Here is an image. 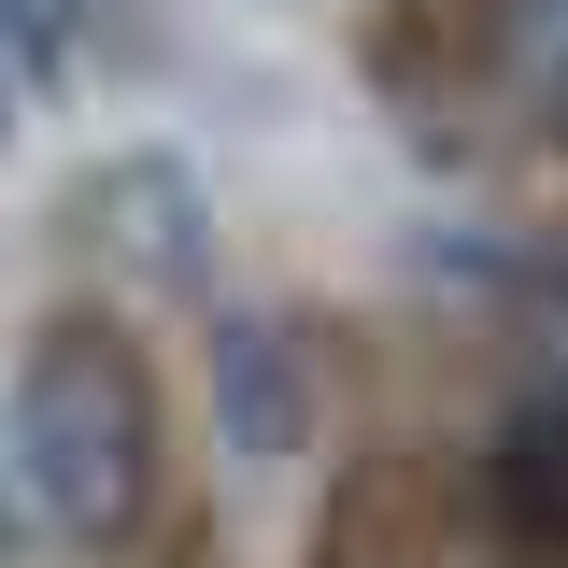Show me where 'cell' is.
<instances>
[{"label": "cell", "instance_id": "cell-2", "mask_svg": "<svg viewBox=\"0 0 568 568\" xmlns=\"http://www.w3.org/2000/svg\"><path fill=\"white\" fill-rule=\"evenodd\" d=\"M484 511L511 555L568 568V384H540V398H511L484 440Z\"/></svg>", "mask_w": 568, "mask_h": 568}, {"label": "cell", "instance_id": "cell-1", "mask_svg": "<svg viewBox=\"0 0 568 568\" xmlns=\"http://www.w3.org/2000/svg\"><path fill=\"white\" fill-rule=\"evenodd\" d=\"M0 455H14L0 497H29L71 555L142 540V511H156V369L114 313H43L29 327L14 384H0Z\"/></svg>", "mask_w": 568, "mask_h": 568}, {"label": "cell", "instance_id": "cell-6", "mask_svg": "<svg viewBox=\"0 0 568 568\" xmlns=\"http://www.w3.org/2000/svg\"><path fill=\"white\" fill-rule=\"evenodd\" d=\"M540 313H555V327H568V256H555V271H540Z\"/></svg>", "mask_w": 568, "mask_h": 568}, {"label": "cell", "instance_id": "cell-3", "mask_svg": "<svg viewBox=\"0 0 568 568\" xmlns=\"http://www.w3.org/2000/svg\"><path fill=\"white\" fill-rule=\"evenodd\" d=\"M213 398H227V440L242 455H284L298 440V342L284 327H227L213 342Z\"/></svg>", "mask_w": 568, "mask_h": 568}, {"label": "cell", "instance_id": "cell-4", "mask_svg": "<svg viewBox=\"0 0 568 568\" xmlns=\"http://www.w3.org/2000/svg\"><path fill=\"white\" fill-rule=\"evenodd\" d=\"M100 213H142L129 256L156 284H200V185L171 171V156H129V171H100Z\"/></svg>", "mask_w": 568, "mask_h": 568}, {"label": "cell", "instance_id": "cell-5", "mask_svg": "<svg viewBox=\"0 0 568 568\" xmlns=\"http://www.w3.org/2000/svg\"><path fill=\"white\" fill-rule=\"evenodd\" d=\"M0 568H29V511L14 497H0Z\"/></svg>", "mask_w": 568, "mask_h": 568}]
</instances>
